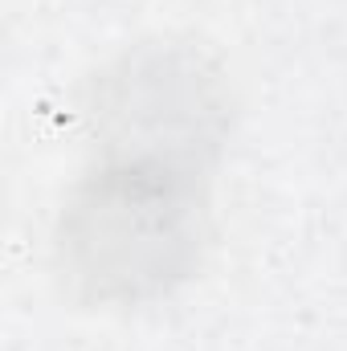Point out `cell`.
<instances>
[{
    "label": "cell",
    "instance_id": "obj_1",
    "mask_svg": "<svg viewBox=\"0 0 347 351\" xmlns=\"http://www.w3.org/2000/svg\"><path fill=\"white\" fill-rule=\"evenodd\" d=\"M208 164L98 152L58 221V265L102 306H139L172 294L208 241Z\"/></svg>",
    "mask_w": 347,
    "mask_h": 351
},
{
    "label": "cell",
    "instance_id": "obj_2",
    "mask_svg": "<svg viewBox=\"0 0 347 351\" xmlns=\"http://www.w3.org/2000/svg\"><path fill=\"white\" fill-rule=\"evenodd\" d=\"M90 119L98 152H152L213 168L229 131V90L200 49L156 41L98 78Z\"/></svg>",
    "mask_w": 347,
    "mask_h": 351
}]
</instances>
